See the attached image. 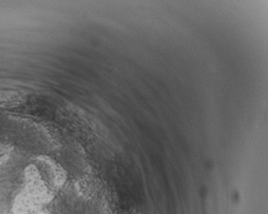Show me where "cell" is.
<instances>
[{
	"instance_id": "6da1fadb",
	"label": "cell",
	"mask_w": 268,
	"mask_h": 214,
	"mask_svg": "<svg viewBox=\"0 0 268 214\" xmlns=\"http://www.w3.org/2000/svg\"><path fill=\"white\" fill-rule=\"evenodd\" d=\"M40 214H48V213H45V212H42V213H40Z\"/></svg>"
}]
</instances>
